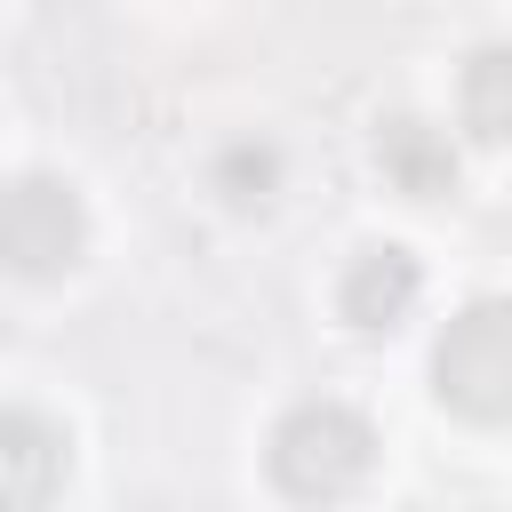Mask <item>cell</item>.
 <instances>
[{"instance_id":"cell-8","label":"cell","mask_w":512,"mask_h":512,"mask_svg":"<svg viewBox=\"0 0 512 512\" xmlns=\"http://www.w3.org/2000/svg\"><path fill=\"white\" fill-rule=\"evenodd\" d=\"M208 192L224 200V208H272V192H280V144L272 136H232V144H216V160H208Z\"/></svg>"},{"instance_id":"cell-3","label":"cell","mask_w":512,"mask_h":512,"mask_svg":"<svg viewBox=\"0 0 512 512\" xmlns=\"http://www.w3.org/2000/svg\"><path fill=\"white\" fill-rule=\"evenodd\" d=\"M80 248H88V208H80V192H72L64 176L24 168V176L8 184V200H0V256H8V272H16V280H56V272L80 264Z\"/></svg>"},{"instance_id":"cell-1","label":"cell","mask_w":512,"mask_h":512,"mask_svg":"<svg viewBox=\"0 0 512 512\" xmlns=\"http://www.w3.org/2000/svg\"><path fill=\"white\" fill-rule=\"evenodd\" d=\"M264 464H272L280 496H296V504H336V496H352V488L376 472V424H368L352 400H296V408L272 424Z\"/></svg>"},{"instance_id":"cell-2","label":"cell","mask_w":512,"mask_h":512,"mask_svg":"<svg viewBox=\"0 0 512 512\" xmlns=\"http://www.w3.org/2000/svg\"><path fill=\"white\" fill-rule=\"evenodd\" d=\"M432 400L464 424H512V296H472L432 336Z\"/></svg>"},{"instance_id":"cell-7","label":"cell","mask_w":512,"mask_h":512,"mask_svg":"<svg viewBox=\"0 0 512 512\" xmlns=\"http://www.w3.org/2000/svg\"><path fill=\"white\" fill-rule=\"evenodd\" d=\"M456 112L480 144H512V40H488L456 72Z\"/></svg>"},{"instance_id":"cell-5","label":"cell","mask_w":512,"mask_h":512,"mask_svg":"<svg viewBox=\"0 0 512 512\" xmlns=\"http://www.w3.org/2000/svg\"><path fill=\"white\" fill-rule=\"evenodd\" d=\"M416 296H424V264H416L400 240L360 248V256L344 264V280H336V312H344L360 336H392V328L416 312Z\"/></svg>"},{"instance_id":"cell-4","label":"cell","mask_w":512,"mask_h":512,"mask_svg":"<svg viewBox=\"0 0 512 512\" xmlns=\"http://www.w3.org/2000/svg\"><path fill=\"white\" fill-rule=\"evenodd\" d=\"M64 472H72V432L56 416H40V408L16 400L0 416V504L8 512H48L56 488H64Z\"/></svg>"},{"instance_id":"cell-6","label":"cell","mask_w":512,"mask_h":512,"mask_svg":"<svg viewBox=\"0 0 512 512\" xmlns=\"http://www.w3.org/2000/svg\"><path fill=\"white\" fill-rule=\"evenodd\" d=\"M376 168H384V184L408 192V200L456 192V144H448V128H432V120H416V112H392V120L376 128Z\"/></svg>"}]
</instances>
